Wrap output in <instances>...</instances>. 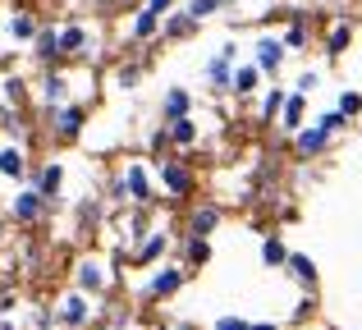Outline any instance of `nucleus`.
Returning a JSON list of instances; mask_svg holds the SVG:
<instances>
[{"instance_id":"nucleus-1","label":"nucleus","mask_w":362,"mask_h":330,"mask_svg":"<svg viewBox=\"0 0 362 330\" xmlns=\"http://www.w3.org/2000/svg\"><path fill=\"white\" fill-rule=\"evenodd\" d=\"M83 124H88V110H83V106H74V101L51 106V134L60 138V143H74V138L83 134Z\"/></svg>"},{"instance_id":"nucleus-2","label":"nucleus","mask_w":362,"mask_h":330,"mask_svg":"<svg viewBox=\"0 0 362 330\" xmlns=\"http://www.w3.org/2000/svg\"><path fill=\"white\" fill-rule=\"evenodd\" d=\"M46 211H51V202H46V197L37 193L33 184H28L23 193L9 202V220H18V225H37V220H46Z\"/></svg>"},{"instance_id":"nucleus-3","label":"nucleus","mask_w":362,"mask_h":330,"mask_svg":"<svg viewBox=\"0 0 362 330\" xmlns=\"http://www.w3.org/2000/svg\"><path fill=\"white\" fill-rule=\"evenodd\" d=\"M234 64H239V46L225 42L221 51L206 60V83H211V92H230V73H234Z\"/></svg>"},{"instance_id":"nucleus-4","label":"nucleus","mask_w":362,"mask_h":330,"mask_svg":"<svg viewBox=\"0 0 362 330\" xmlns=\"http://www.w3.org/2000/svg\"><path fill=\"white\" fill-rule=\"evenodd\" d=\"M74 285H78V294L97 298V294H106V289H110V271L101 266L97 257H83L78 266H74Z\"/></svg>"},{"instance_id":"nucleus-5","label":"nucleus","mask_w":362,"mask_h":330,"mask_svg":"<svg viewBox=\"0 0 362 330\" xmlns=\"http://www.w3.org/2000/svg\"><path fill=\"white\" fill-rule=\"evenodd\" d=\"M119 188H124V197H129L133 206H151V179H147V165H142V161H129V165H124Z\"/></svg>"},{"instance_id":"nucleus-6","label":"nucleus","mask_w":362,"mask_h":330,"mask_svg":"<svg viewBox=\"0 0 362 330\" xmlns=\"http://www.w3.org/2000/svg\"><path fill=\"white\" fill-rule=\"evenodd\" d=\"M55 322H60L64 330H88V322H92V298L74 289V294H69V298L60 303V312H55Z\"/></svg>"},{"instance_id":"nucleus-7","label":"nucleus","mask_w":362,"mask_h":330,"mask_svg":"<svg viewBox=\"0 0 362 330\" xmlns=\"http://www.w3.org/2000/svg\"><path fill=\"white\" fill-rule=\"evenodd\" d=\"M55 46H60V60H74V55H88L92 37H88V28H83L78 18H74V23L55 28Z\"/></svg>"},{"instance_id":"nucleus-8","label":"nucleus","mask_w":362,"mask_h":330,"mask_svg":"<svg viewBox=\"0 0 362 330\" xmlns=\"http://www.w3.org/2000/svg\"><path fill=\"white\" fill-rule=\"evenodd\" d=\"M197 18L188 14V9H170V14H160V42H184V37L197 33Z\"/></svg>"},{"instance_id":"nucleus-9","label":"nucleus","mask_w":362,"mask_h":330,"mask_svg":"<svg viewBox=\"0 0 362 330\" xmlns=\"http://www.w3.org/2000/svg\"><path fill=\"white\" fill-rule=\"evenodd\" d=\"M188 285V271L184 266H160L156 276L147 280V298H170L175 289H184Z\"/></svg>"},{"instance_id":"nucleus-10","label":"nucleus","mask_w":362,"mask_h":330,"mask_svg":"<svg viewBox=\"0 0 362 330\" xmlns=\"http://www.w3.org/2000/svg\"><path fill=\"white\" fill-rule=\"evenodd\" d=\"M33 188L46 197V202H55V197H60V188H64V165H60V161L37 165V170H33Z\"/></svg>"},{"instance_id":"nucleus-11","label":"nucleus","mask_w":362,"mask_h":330,"mask_svg":"<svg viewBox=\"0 0 362 330\" xmlns=\"http://www.w3.org/2000/svg\"><path fill=\"white\" fill-rule=\"evenodd\" d=\"M160 184H165V193L188 197L193 193V170H188L184 161H160Z\"/></svg>"},{"instance_id":"nucleus-12","label":"nucleus","mask_w":362,"mask_h":330,"mask_svg":"<svg viewBox=\"0 0 362 330\" xmlns=\"http://www.w3.org/2000/svg\"><path fill=\"white\" fill-rule=\"evenodd\" d=\"M165 248H170V234L165 230H147L138 243H133V261H138V266H147V261L165 257Z\"/></svg>"},{"instance_id":"nucleus-13","label":"nucleus","mask_w":362,"mask_h":330,"mask_svg":"<svg viewBox=\"0 0 362 330\" xmlns=\"http://www.w3.org/2000/svg\"><path fill=\"white\" fill-rule=\"evenodd\" d=\"M252 55H257V69H262V73H275V69L284 64V55H289V51H284L280 37H257Z\"/></svg>"},{"instance_id":"nucleus-14","label":"nucleus","mask_w":362,"mask_h":330,"mask_svg":"<svg viewBox=\"0 0 362 330\" xmlns=\"http://www.w3.org/2000/svg\"><path fill=\"white\" fill-rule=\"evenodd\" d=\"M33 60L42 64V69H55V64H60V46H55V28L51 23L37 28V37H33Z\"/></svg>"},{"instance_id":"nucleus-15","label":"nucleus","mask_w":362,"mask_h":330,"mask_svg":"<svg viewBox=\"0 0 362 330\" xmlns=\"http://www.w3.org/2000/svg\"><path fill=\"white\" fill-rule=\"evenodd\" d=\"M349 46H354V18H335L326 37V60H344Z\"/></svg>"},{"instance_id":"nucleus-16","label":"nucleus","mask_w":362,"mask_h":330,"mask_svg":"<svg viewBox=\"0 0 362 330\" xmlns=\"http://www.w3.org/2000/svg\"><path fill=\"white\" fill-rule=\"evenodd\" d=\"M37 28H42V23H37V14H33V9H14V14L5 18L9 42H33V37H37Z\"/></svg>"},{"instance_id":"nucleus-17","label":"nucleus","mask_w":362,"mask_h":330,"mask_svg":"<svg viewBox=\"0 0 362 330\" xmlns=\"http://www.w3.org/2000/svg\"><path fill=\"white\" fill-rule=\"evenodd\" d=\"M293 147H298L303 156H321L330 147V134L321 124H312V129H293Z\"/></svg>"},{"instance_id":"nucleus-18","label":"nucleus","mask_w":362,"mask_h":330,"mask_svg":"<svg viewBox=\"0 0 362 330\" xmlns=\"http://www.w3.org/2000/svg\"><path fill=\"white\" fill-rule=\"evenodd\" d=\"M197 134H202V129H197L193 115H179V119H170V124H165V138L175 147H184V152H188V147H197Z\"/></svg>"},{"instance_id":"nucleus-19","label":"nucleus","mask_w":362,"mask_h":330,"mask_svg":"<svg viewBox=\"0 0 362 330\" xmlns=\"http://www.w3.org/2000/svg\"><path fill=\"white\" fill-rule=\"evenodd\" d=\"M42 101H46V110L69 101V78H64L60 69H46V78H42Z\"/></svg>"},{"instance_id":"nucleus-20","label":"nucleus","mask_w":362,"mask_h":330,"mask_svg":"<svg viewBox=\"0 0 362 330\" xmlns=\"http://www.w3.org/2000/svg\"><path fill=\"white\" fill-rule=\"evenodd\" d=\"M129 37L133 42H156L160 37V14H151V9L142 5L138 14H133V23H129Z\"/></svg>"},{"instance_id":"nucleus-21","label":"nucleus","mask_w":362,"mask_h":330,"mask_svg":"<svg viewBox=\"0 0 362 330\" xmlns=\"http://www.w3.org/2000/svg\"><path fill=\"white\" fill-rule=\"evenodd\" d=\"M284 271H289V280L293 285H317V261L312 257H303V252H289V257H284Z\"/></svg>"},{"instance_id":"nucleus-22","label":"nucleus","mask_w":362,"mask_h":330,"mask_svg":"<svg viewBox=\"0 0 362 330\" xmlns=\"http://www.w3.org/2000/svg\"><path fill=\"white\" fill-rule=\"evenodd\" d=\"M257 83H262V69H257V64H234V73H230V92L234 97H252Z\"/></svg>"},{"instance_id":"nucleus-23","label":"nucleus","mask_w":362,"mask_h":330,"mask_svg":"<svg viewBox=\"0 0 362 330\" xmlns=\"http://www.w3.org/2000/svg\"><path fill=\"white\" fill-rule=\"evenodd\" d=\"M303 92H289V97H284V106H280V129L284 134H293V129H303Z\"/></svg>"},{"instance_id":"nucleus-24","label":"nucleus","mask_w":362,"mask_h":330,"mask_svg":"<svg viewBox=\"0 0 362 330\" xmlns=\"http://www.w3.org/2000/svg\"><path fill=\"white\" fill-rule=\"evenodd\" d=\"M216 225H221V206H216V202L197 206V211L188 216V230H193V234H202V239H206V234L216 230Z\"/></svg>"},{"instance_id":"nucleus-25","label":"nucleus","mask_w":362,"mask_h":330,"mask_svg":"<svg viewBox=\"0 0 362 330\" xmlns=\"http://www.w3.org/2000/svg\"><path fill=\"white\" fill-rule=\"evenodd\" d=\"M0 175H5V179H23L28 175L23 147H0Z\"/></svg>"},{"instance_id":"nucleus-26","label":"nucleus","mask_w":362,"mask_h":330,"mask_svg":"<svg viewBox=\"0 0 362 330\" xmlns=\"http://www.w3.org/2000/svg\"><path fill=\"white\" fill-rule=\"evenodd\" d=\"M193 110V97H188V88H170V97H165V106H160V119H179V115H188Z\"/></svg>"},{"instance_id":"nucleus-27","label":"nucleus","mask_w":362,"mask_h":330,"mask_svg":"<svg viewBox=\"0 0 362 330\" xmlns=\"http://www.w3.org/2000/svg\"><path fill=\"white\" fill-rule=\"evenodd\" d=\"M280 42H284V51H303V46L312 42V23H308L303 14H298V18H289V33H284Z\"/></svg>"},{"instance_id":"nucleus-28","label":"nucleus","mask_w":362,"mask_h":330,"mask_svg":"<svg viewBox=\"0 0 362 330\" xmlns=\"http://www.w3.org/2000/svg\"><path fill=\"white\" fill-rule=\"evenodd\" d=\"M119 234H124V243H129V248H133V243H138L142 234H147V206H138V211H133V216H124Z\"/></svg>"},{"instance_id":"nucleus-29","label":"nucleus","mask_w":362,"mask_h":330,"mask_svg":"<svg viewBox=\"0 0 362 330\" xmlns=\"http://www.w3.org/2000/svg\"><path fill=\"white\" fill-rule=\"evenodd\" d=\"M284 97H289L284 88H271V92L262 97V119H266V124H275V119H280V106H284Z\"/></svg>"},{"instance_id":"nucleus-30","label":"nucleus","mask_w":362,"mask_h":330,"mask_svg":"<svg viewBox=\"0 0 362 330\" xmlns=\"http://www.w3.org/2000/svg\"><path fill=\"white\" fill-rule=\"evenodd\" d=\"M284 257H289V248H284V239H262V261L266 266H284Z\"/></svg>"},{"instance_id":"nucleus-31","label":"nucleus","mask_w":362,"mask_h":330,"mask_svg":"<svg viewBox=\"0 0 362 330\" xmlns=\"http://www.w3.org/2000/svg\"><path fill=\"white\" fill-rule=\"evenodd\" d=\"M0 92H5V106H14V110H18V106H23V97H28V83L18 78V73H9Z\"/></svg>"},{"instance_id":"nucleus-32","label":"nucleus","mask_w":362,"mask_h":330,"mask_svg":"<svg viewBox=\"0 0 362 330\" xmlns=\"http://www.w3.org/2000/svg\"><path fill=\"white\" fill-rule=\"evenodd\" d=\"M216 9H234V0H188V14L202 23L206 14H216Z\"/></svg>"},{"instance_id":"nucleus-33","label":"nucleus","mask_w":362,"mask_h":330,"mask_svg":"<svg viewBox=\"0 0 362 330\" xmlns=\"http://www.w3.org/2000/svg\"><path fill=\"white\" fill-rule=\"evenodd\" d=\"M142 83V64H119V73H115V88L119 92H133Z\"/></svg>"},{"instance_id":"nucleus-34","label":"nucleus","mask_w":362,"mask_h":330,"mask_svg":"<svg viewBox=\"0 0 362 330\" xmlns=\"http://www.w3.org/2000/svg\"><path fill=\"white\" fill-rule=\"evenodd\" d=\"M188 261H193V266H202V261H211V243H206L202 234H193V239H188Z\"/></svg>"},{"instance_id":"nucleus-35","label":"nucleus","mask_w":362,"mask_h":330,"mask_svg":"<svg viewBox=\"0 0 362 330\" xmlns=\"http://www.w3.org/2000/svg\"><path fill=\"white\" fill-rule=\"evenodd\" d=\"M339 115H344V119H358L362 115V97H358V92H339Z\"/></svg>"},{"instance_id":"nucleus-36","label":"nucleus","mask_w":362,"mask_h":330,"mask_svg":"<svg viewBox=\"0 0 362 330\" xmlns=\"http://www.w3.org/2000/svg\"><path fill=\"white\" fill-rule=\"evenodd\" d=\"M317 124H321V129H326V134H330V138H335V134H344V129H349V119H344V115H339V110H326V115H321V119H317Z\"/></svg>"},{"instance_id":"nucleus-37","label":"nucleus","mask_w":362,"mask_h":330,"mask_svg":"<svg viewBox=\"0 0 362 330\" xmlns=\"http://www.w3.org/2000/svg\"><path fill=\"white\" fill-rule=\"evenodd\" d=\"M78 220H83V225H97V220H101V202H97V197H83Z\"/></svg>"},{"instance_id":"nucleus-38","label":"nucleus","mask_w":362,"mask_h":330,"mask_svg":"<svg viewBox=\"0 0 362 330\" xmlns=\"http://www.w3.org/2000/svg\"><path fill=\"white\" fill-rule=\"evenodd\" d=\"M317 83H321V73H317V69H303V73H298V88H293V92H303V97H308Z\"/></svg>"},{"instance_id":"nucleus-39","label":"nucleus","mask_w":362,"mask_h":330,"mask_svg":"<svg viewBox=\"0 0 362 330\" xmlns=\"http://www.w3.org/2000/svg\"><path fill=\"white\" fill-rule=\"evenodd\" d=\"M211 330H247V322H243V317H221Z\"/></svg>"},{"instance_id":"nucleus-40","label":"nucleus","mask_w":362,"mask_h":330,"mask_svg":"<svg viewBox=\"0 0 362 330\" xmlns=\"http://www.w3.org/2000/svg\"><path fill=\"white\" fill-rule=\"evenodd\" d=\"M33 326H37V330H51V326H60V322H55V312H37Z\"/></svg>"},{"instance_id":"nucleus-41","label":"nucleus","mask_w":362,"mask_h":330,"mask_svg":"<svg viewBox=\"0 0 362 330\" xmlns=\"http://www.w3.org/2000/svg\"><path fill=\"white\" fill-rule=\"evenodd\" d=\"M147 9H151V14H170V9H175V0H147Z\"/></svg>"},{"instance_id":"nucleus-42","label":"nucleus","mask_w":362,"mask_h":330,"mask_svg":"<svg viewBox=\"0 0 362 330\" xmlns=\"http://www.w3.org/2000/svg\"><path fill=\"white\" fill-rule=\"evenodd\" d=\"M247 330H280L275 322H257V326H247Z\"/></svg>"},{"instance_id":"nucleus-43","label":"nucleus","mask_w":362,"mask_h":330,"mask_svg":"<svg viewBox=\"0 0 362 330\" xmlns=\"http://www.w3.org/2000/svg\"><path fill=\"white\" fill-rule=\"evenodd\" d=\"M0 330H14V326H9V322H0Z\"/></svg>"},{"instance_id":"nucleus-44","label":"nucleus","mask_w":362,"mask_h":330,"mask_svg":"<svg viewBox=\"0 0 362 330\" xmlns=\"http://www.w3.org/2000/svg\"><path fill=\"white\" fill-rule=\"evenodd\" d=\"M97 330H110V326H97Z\"/></svg>"},{"instance_id":"nucleus-45","label":"nucleus","mask_w":362,"mask_h":330,"mask_svg":"<svg viewBox=\"0 0 362 330\" xmlns=\"http://www.w3.org/2000/svg\"><path fill=\"white\" fill-rule=\"evenodd\" d=\"M124 330H129V326H124Z\"/></svg>"}]
</instances>
